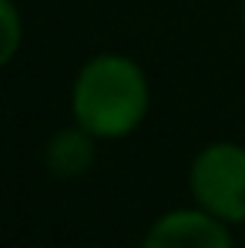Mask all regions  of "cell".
I'll list each match as a JSON object with an SVG mask.
<instances>
[{
  "mask_svg": "<svg viewBox=\"0 0 245 248\" xmlns=\"http://www.w3.org/2000/svg\"><path fill=\"white\" fill-rule=\"evenodd\" d=\"M141 248H235V242L222 218L192 205L171 208L155 218L141 238Z\"/></svg>",
  "mask_w": 245,
  "mask_h": 248,
  "instance_id": "3",
  "label": "cell"
},
{
  "mask_svg": "<svg viewBox=\"0 0 245 248\" xmlns=\"http://www.w3.org/2000/svg\"><path fill=\"white\" fill-rule=\"evenodd\" d=\"M192 202L222 218L225 225L245 221V144L212 141L188 165Z\"/></svg>",
  "mask_w": 245,
  "mask_h": 248,
  "instance_id": "2",
  "label": "cell"
},
{
  "mask_svg": "<svg viewBox=\"0 0 245 248\" xmlns=\"http://www.w3.org/2000/svg\"><path fill=\"white\" fill-rule=\"evenodd\" d=\"M239 17H242V34H245V0H242V10H239Z\"/></svg>",
  "mask_w": 245,
  "mask_h": 248,
  "instance_id": "6",
  "label": "cell"
},
{
  "mask_svg": "<svg viewBox=\"0 0 245 248\" xmlns=\"http://www.w3.org/2000/svg\"><path fill=\"white\" fill-rule=\"evenodd\" d=\"M24 47V17L14 0H0V71Z\"/></svg>",
  "mask_w": 245,
  "mask_h": 248,
  "instance_id": "5",
  "label": "cell"
},
{
  "mask_svg": "<svg viewBox=\"0 0 245 248\" xmlns=\"http://www.w3.org/2000/svg\"><path fill=\"white\" fill-rule=\"evenodd\" d=\"M151 111V81L145 67L118 50L87 57L71 84V121L98 141L134 134Z\"/></svg>",
  "mask_w": 245,
  "mask_h": 248,
  "instance_id": "1",
  "label": "cell"
},
{
  "mask_svg": "<svg viewBox=\"0 0 245 248\" xmlns=\"http://www.w3.org/2000/svg\"><path fill=\"white\" fill-rule=\"evenodd\" d=\"M98 138L91 134V131H84L81 124H67V127H61V131H54L50 138H47V144H44V165L47 171L54 174V178H64V181H71V178H84L94 161H98Z\"/></svg>",
  "mask_w": 245,
  "mask_h": 248,
  "instance_id": "4",
  "label": "cell"
}]
</instances>
